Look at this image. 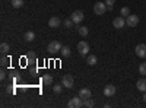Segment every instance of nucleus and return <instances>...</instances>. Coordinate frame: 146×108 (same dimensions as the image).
<instances>
[{
  "mask_svg": "<svg viewBox=\"0 0 146 108\" xmlns=\"http://www.w3.org/2000/svg\"><path fill=\"white\" fill-rule=\"evenodd\" d=\"M107 10H108V7H107L105 2H104V3H102V2H98V3H95V5H94V12H95V15L102 16Z\"/></svg>",
  "mask_w": 146,
  "mask_h": 108,
  "instance_id": "obj_1",
  "label": "nucleus"
},
{
  "mask_svg": "<svg viewBox=\"0 0 146 108\" xmlns=\"http://www.w3.org/2000/svg\"><path fill=\"white\" fill-rule=\"evenodd\" d=\"M67 107H69V108H79V107H83V99L79 97V95H78V97H73V98L69 99Z\"/></svg>",
  "mask_w": 146,
  "mask_h": 108,
  "instance_id": "obj_2",
  "label": "nucleus"
},
{
  "mask_svg": "<svg viewBox=\"0 0 146 108\" xmlns=\"http://www.w3.org/2000/svg\"><path fill=\"white\" fill-rule=\"evenodd\" d=\"M137 23H139V16H137V15H131V13H130V15L126 18V25H127L129 28H136Z\"/></svg>",
  "mask_w": 146,
  "mask_h": 108,
  "instance_id": "obj_3",
  "label": "nucleus"
},
{
  "mask_svg": "<svg viewBox=\"0 0 146 108\" xmlns=\"http://www.w3.org/2000/svg\"><path fill=\"white\" fill-rule=\"evenodd\" d=\"M73 83H75V80H73V76H72V75H64V76L62 78V85H63L64 88H67V89L73 88Z\"/></svg>",
  "mask_w": 146,
  "mask_h": 108,
  "instance_id": "obj_4",
  "label": "nucleus"
},
{
  "mask_svg": "<svg viewBox=\"0 0 146 108\" xmlns=\"http://www.w3.org/2000/svg\"><path fill=\"white\" fill-rule=\"evenodd\" d=\"M78 51L82 54V56H86L89 53V44L86 41H79L78 42Z\"/></svg>",
  "mask_w": 146,
  "mask_h": 108,
  "instance_id": "obj_5",
  "label": "nucleus"
},
{
  "mask_svg": "<svg viewBox=\"0 0 146 108\" xmlns=\"http://www.w3.org/2000/svg\"><path fill=\"white\" fill-rule=\"evenodd\" d=\"M70 18H72V21H73V22L79 25V23L83 21L85 15H83V12H82V10H75V12H73V13L70 15Z\"/></svg>",
  "mask_w": 146,
  "mask_h": 108,
  "instance_id": "obj_6",
  "label": "nucleus"
},
{
  "mask_svg": "<svg viewBox=\"0 0 146 108\" xmlns=\"http://www.w3.org/2000/svg\"><path fill=\"white\" fill-rule=\"evenodd\" d=\"M47 51H50V53L62 51V44H60L58 41H51L50 44H48V47H47Z\"/></svg>",
  "mask_w": 146,
  "mask_h": 108,
  "instance_id": "obj_7",
  "label": "nucleus"
},
{
  "mask_svg": "<svg viewBox=\"0 0 146 108\" xmlns=\"http://www.w3.org/2000/svg\"><path fill=\"white\" fill-rule=\"evenodd\" d=\"M124 25H126V19H124V16H117V18L113 21V27L117 28V29L124 28Z\"/></svg>",
  "mask_w": 146,
  "mask_h": 108,
  "instance_id": "obj_8",
  "label": "nucleus"
},
{
  "mask_svg": "<svg viewBox=\"0 0 146 108\" xmlns=\"http://www.w3.org/2000/svg\"><path fill=\"white\" fill-rule=\"evenodd\" d=\"M136 54L140 58L146 57V44H137L136 45Z\"/></svg>",
  "mask_w": 146,
  "mask_h": 108,
  "instance_id": "obj_9",
  "label": "nucleus"
},
{
  "mask_svg": "<svg viewBox=\"0 0 146 108\" xmlns=\"http://www.w3.org/2000/svg\"><path fill=\"white\" fill-rule=\"evenodd\" d=\"M60 23H62V21H60L58 16H51L50 21H48V27L50 28H58Z\"/></svg>",
  "mask_w": 146,
  "mask_h": 108,
  "instance_id": "obj_10",
  "label": "nucleus"
},
{
  "mask_svg": "<svg viewBox=\"0 0 146 108\" xmlns=\"http://www.w3.org/2000/svg\"><path fill=\"white\" fill-rule=\"evenodd\" d=\"M114 93H115V86L114 85H107L105 88H104V95L105 97H114Z\"/></svg>",
  "mask_w": 146,
  "mask_h": 108,
  "instance_id": "obj_11",
  "label": "nucleus"
},
{
  "mask_svg": "<svg viewBox=\"0 0 146 108\" xmlns=\"http://www.w3.org/2000/svg\"><path fill=\"white\" fill-rule=\"evenodd\" d=\"M79 97H80L82 99L91 98V97H92V92H91V89H88V88H82V89L79 91Z\"/></svg>",
  "mask_w": 146,
  "mask_h": 108,
  "instance_id": "obj_12",
  "label": "nucleus"
},
{
  "mask_svg": "<svg viewBox=\"0 0 146 108\" xmlns=\"http://www.w3.org/2000/svg\"><path fill=\"white\" fill-rule=\"evenodd\" d=\"M136 88L140 92H146V79H139L136 82Z\"/></svg>",
  "mask_w": 146,
  "mask_h": 108,
  "instance_id": "obj_13",
  "label": "nucleus"
},
{
  "mask_svg": "<svg viewBox=\"0 0 146 108\" xmlns=\"http://www.w3.org/2000/svg\"><path fill=\"white\" fill-rule=\"evenodd\" d=\"M78 32L80 37H88L89 29H88V27H78Z\"/></svg>",
  "mask_w": 146,
  "mask_h": 108,
  "instance_id": "obj_14",
  "label": "nucleus"
},
{
  "mask_svg": "<svg viewBox=\"0 0 146 108\" xmlns=\"http://www.w3.org/2000/svg\"><path fill=\"white\" fill-rule=\"evenodd\" d=\"M23 38H25V41L31 42V41H34V40H35V34H34L32 31H28V32H25V35H23Z\"/></svg>",
  "mask_w": 146,
  "mask_h": 108,
  "instance_id": "obj_15",
  "label": "nucleus"
},
{
  "mask_svg": "<svg viewBox=\"0 0 146 108\" xmlns=\"http://www.w3.org/2000/svg\"><path fill=\"white\" fill-rule=\"evenodd\" d=\"M96 62H98V58H96V56H94V54L88 56V58H86V63H88L89 66H95Z\"/></svg>",
  "mask_w": 146,
  "mask_h": 108,
  "instance_id": "obj_16",
  "label": "nucleus"
},
{
  "mask_svg": "<svg viewBox=\"0 0 146 108\" xmlns=\"http://www.w3.org/2000/svg\"><path fill=\"white\" fill-rule=\"evenodd\" d=\"M42 83L44 85H51L53 83V76L51 75H44L42 76Z\"/></svg>",
  "mask_w": 146,
  "mask_h": 108,
  "instance_id": "obj_17",
  "label": "nucleus"
},
{
  "mask_svg": "<svg viewBox=\"0 0 146 108\" xmlns=\"http://www.w3.org/2000/svg\"><path fill=\"white\" fill-rule=\"evenodd\" d=\"M12 6L15 9H21L23 6V0H12Z\"/></svg>",
  "mask_w": 146,
  "mask_h": 108,
  "instance_id": "obj_18",
  "label": "nucleus"
},
{
  "mask_svg": "<svg viewBox=\"0 0 146 108\" xmlns=\"http://www.w3.org/2000/svg\"><path fill=\"white\" fill-rule=\"evenodd\" d=\"M70 53H72V50H70V47H62V56L63 57H69L70 56Z\"/></svg>",
  "mask_w": 146,
  "mask_h": 108,
  "instance_id": "obj_19",
  "label": "nucleus"
},
{
  "mask_svg": "<svg viewBox=\"0 0 146 108\" xmlns=\"http://www.w3.org/2000/svg\"><path fill=\"white\" fill-rule=\"evenodd\" d=\"M83 107H86V108H92V107H94V99H92V98H86V99H83Z\"/></svg>",
  "mask_w": 146,
  "mask_h": 108,
  "instance_id": "obj_20",
  "label": "nucleus"
},
{
  "mask_svg": "<svg viewBox=\"0 0 146 108\" xmlns=\"http://www.w3.org/2000/svg\"><path fill=\"white\" fill-rule=\"evenodd\" d=\"M9 50H10L9 44H7V42H2V45H0V51H2L3 54H6V53H7Z\"/></svg>",
  "mask_w": 146,
  "mask_h": 108,
  "instance_id": "obj_21",
  "label": "nucleus"
},
{
  "mask_svg": "<svg viewBox=\"0 0 146 108\" xmlns=\"http://www.w3.org/2000/svg\"><path fill=\"white\" fill-rule=\"evenodd\" d=\"M120 13H121V16H129L130 15V9L127 7V6H124V7H121V10H120Z\"/></svg>",
  "mask_w": 146,
  "mask_h": 108,
  "instance_id": "obj_22",
  "label": "nucleus"
},
{
  "mask_svg": "<svg viewBox=\"0 0 146 108\" xmlns=\"http://www.w3.org/2000/svg\"><path fill=\"white\" fill-rule=\"evenodd\" d=\"M73 23H75V22H73L72 21V18H69V19H64V22H63V25H64V28H72L73 27Z\"/></svg>",
  "mask_w": 146,
  "mask_h": 108,
  "instance_id": "obj_23",
  "label": "nucleus"
},
{
  "mask_svg": "<svg viewBox=\"0 0 146 108\" xmlns=\"http://www.w3.org/2000/svg\"><path fill=\"white\" fill-rule=\"evenodd\" d=\"M114 3H115V0H105V5H107L108 10H113L114 9Z\"/></svg>",
  "mask_w": 146,
  "mask_h": 108,
  "instance_id": "obj_24",
  "label": "nucleus"
},
{
  "mask_svg": "<svg viewBox=\"0 0 146 108\" xmlns=\"http://www.w3.org/2000/svg\"><path fill=\"white\" fill-rule=\"evenodd\" d=\"M62 91H63V85H56V86H53V92H54V93H62Z\"/></svg>",
  "mask_w": 146,
  "mask_h": 108,
  "instance_id": "obj_25",
  "label": "nucleus"
},
{
  "mask_svg": "<svg viewBox=\"0 0 146 108\" xmlns=\"http://www.w3.org/2000/svg\"><path fill=\"white\" fill-rule=\"evenodd\" d=\"M139 73L140 75H146V63H142L139 66Z\"/></svg>",
  "mask_w": 146,
  "mask_h": 108,
  "instance_id": "obj_26",
  "label": "nucleus"
},
{
  "mask_svg": "<svg viewBox=\"0 0 146 108\" xmlns=\"http://www.w3.org/2000/svg\"><path fill=\"white\" fill-rule=\"evenodd\" d=\"M7 62H9V58L6 57V56H2V58H0V64H2L3 67L7 64Z\"/></svg>",
  "mask_w": 146,
  "mask_h": 108,
  "instance_id": "obj_27",
  "label": "nucleus"
},
{
  "mask_svg": "<svg viewBox=\"0 0 146 108\" xmlns=\"http://www.w3.org/2000/svg\"><path fill=\"white\" fill-rule=\"evenodd\" d=\"M0 79H2V80H3V79H6V72H5V70L0 72Z\"/></svg>",
  "mask_w": 146,
  "mask_h": 108,
  "instance_id": "obj_28",
  "label": "nucleus"
},
{
  "mask_svg": "<svg viewBox=\"0 0 146 108\" xmlns=\"http://www.w3.org/2000/svg\"><path fill=\"white\" fill-rule=\"evenodd\" d=\"M143 101L146 102V92H145V95H143Z\"/></svg>",
  "mask_w": 146,
  "mask_h": 108,
  "instance_id": "obj_29",
  "label": "nucleus"
}]
</instances>
